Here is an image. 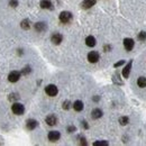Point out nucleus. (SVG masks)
Segmentation results:
<instances>
[{
    "label": "nucleus",
    "instance_id": "obj_2",
    "mask_svg": "<svg viewBox=\"0 0 146 146\" xmlns=\"http://www.w3.org/2000/svg\"><path fill=\"white\" fill-rule=\"evenodd\" d=\"M71 19H72V15H71V13H69V11H62V13L60 14V20H61L62 23H64V24L69 23Z\"/></svg>",
    "mask_w": 146,
    "mask_h": 146
},
{
    "label": "nucleus",
    "instance_id": "obj_27",
    "mask_svg": "<svg viewBox=\"0 0 146 146\" xmlns=\"http://www.w3.org/2000/svg\"><path fill=\"white\" fill-rule=\"evenodd\" d=\"M68 130H69V133H72L73 130H75V128L72 127V126H71V127H69V128H68Z\"/></svg>",
    "mask_w": 146,
    "mask_h": 146
},
{
    "label": "nucleus",
    "instance_id": "obj_11",
    "mask_svg": "<svg viewBox=\"0 0 146 146\" xmlns=\"http://www.w3.org/2000/svg\"><path fill=\"white\" fill-rule=\"evenodd\" d=\"M131 64H133V62L130 61L127 65L124 68V70H123V76L124 78H128L129 76V72H130V69H131Z\"/></svg>",
    "mask_w": 146,
    "mask_h": 146
},
{
    "label": "nucleus",
    "instance_id": "obj_4",
    "mask_svg": "<svg viewBox=\"0 0 146 146\" xmlns=\"http://www.w3.org/2000/svg\"><path fill=\"white\" fill-rule=\"evenodd\" d=\"M19 78H20V72H18V71H13L8 75V80L10 82H17L19 80Z\"/></svg>",
    "mask_w": 146,
    "mask_h": 146
},
{
    "label": "nucleus",
    "instance_id": "obj_19",
    "mask_svg": "<svg viewBox=\"0 0 146 146\" xmlns=\"http://www.w3.org/2000/svg\"><path fill=\"white\" fill-rule=\"evenodd\" d=\"M21 27H23L24 29H28V28L31 27V25H29V20H27V19L23 20V21H21Z\"/></svg>",
    "mask_w": 146,
    "mask_h": 146
},
{
    "label": "nucleus",
    "instance_id": "obj_6",
    "mask_svg": "<svg viewBox=\"0 0 146 146\" xmlns=\"http://www.w3.org/2000/svg\"><path fill=\"white\" fill-rule=\"evenodd\" d=\"M88 60H89L90 63H96V62L99 61V54H98L97 52L92 51V52H90V53L88 54Z\"/></svg>",
    "mask_w": 146,
    "mask_h": 146
},
{
    "label": "nucleus",
    "instance_id": "obj_10",
    "mask_svg": "<svg viewBox=\"0 0 146 146\" xmlns=\"http://www.w3.org/2000/svg\"><path fill=\"white\" fill-rule=\"evenodd\" d=\"M37 126V121L36 120H34V119H28L27 120V124H26V127L28 128L29 130H33V129H35Z\"/></svg>",
    "mask_w": 146,
    "mask_h": 146
},
{
    "label": "nucleus",
    "instance_id": "obj_20",
    "mask_svg": "<svg viewBox=\"0 0 146 146\" xmlns=\"http://www.w3.org/2000/svg\"><path fill=\"white\" fill-rule=\"evenodd\" d=\"M119 123H120V125H127L128 118L127 117H120L119 118Z\"/></svg>",
    "mask_w": 146,
    "mask_h": 146
},
{
    "label": "nucleus",
    "instance_id": "obj_18",
    "mask_svg": "<svg viewBox=\"0 0 146 146\" xmlns=\"http://www.w3.org/2000/svg\"><path fill=\"white\" fill-rule=\"evenodd\" d=\"M137 84H138V87H141V88H145L146 87V78H144V76L138 78V80H137Z\"/></svg>",
    "mask_w": 146,
    "mask_h": 146
},
{
    "label": "nucleus",
    "instance_id": "obj_25",
    "mask_svg": "<svg viewBox=\"0 0 146 146\" xmlns=\"http://www.w3.org/2000/svg\"><path fill=\"white\" fill-rule=\"evenodd\" d=\"M31 72V68H29V66H26V68H25V69H24V70H23V74H27V73H29Z\"/></svg>",
    "mask_w": 146,
    "mask_h": 146
},
{
    "label": "nucleus",
    "instance_id": "obj_5",
    "mask_svg": "<svg viewBox=\"0 0 146 146\" xmlns=\"http://www.w3.org/2000/svg\"><path fill=\"white\" fill-rule=\"evenodd\" d=\"M60 137H61V134H60L57 130H52V131L48 133V139H50L51 142H56V141H58Z\"/></svg>",
    "mask_w": 146,
    "mask_h": 146
},
{
    "label": "nucleus",
    "instance_id": "obj_22",
    "mask_svg": "<svg viewBox=\"0 0 146 146\" xmlns=\"http://www.w3.org/2000/svg\"><path fill=\"white\" fill-rule=\"evenodd\" d=\"M138 38H139V39H142V40H145V39H146V33H144V32L139 33V35H138Z\"/></svg>",
    "mask_w": 146,
    "mask_h": 146
},
{
    "label": "nucleus",
    "instance_id": "obj_26",
    "mask_svg": "<svg viewBox=\"0 0 146 146\" xmlns=\"http://www.w3.org/2000/svg\"><path fill=\"white\" fill-rule=\"evenodd\" d=\"M121 64H124V61H120V62H118V63H116V64H115V68H118V66H120Z\"/></svg>",
    "mask_w": 146,
    "mask_h": 146
},
{
    "label": "nucleus",
    "instance_id": "obj_17",
    "mask_svg": "<svg viewBox=\"0 0 146 146\" xmlns=\"http://www.w3.org/2000/svg\"><path fill=\"white\" fill-rule=\"evenodd\" d=\"M96 3V0H84L83 2H82V7L83 8H91L92 6Z\"/></svg>",
    "mask_w": 146,
    "mask_h": 146
},
{
    "label": "nucleus",
    "instance_id": "obj_16",
    "mask_svg": "<svg viewBox=\"0 0 146 146\" xmlns=\"http://www.w3.org/2000/svg\"><path fill=\"white\" fill-rule=\"evenodd\" d=\"M35 29L37 32H44L46 29V24L45 23H37V24H35Z\"/></svg>",
    "mask_w": 146,
    "mask_h": 146
},
{
    "label": "nucleus",
    "instance_id": "obj_12",
    "mask_svg": "<svg viewBox=\"0 0 146 146\" xmlns=\"http://www.w3.org/2000/svg\"><path fill=\"white\" fill-rule=\"evenodd\" d=\"M40 7L43 9H52V2L50 0H42L40 1Z\"/></svg>",
    "mask_w": 146,
    "mask_h": 146
},
{
    "label": "nucleus",
    "instance_id": "obj_1",
    "mask_svg": "<svg viewBox=\"0 0 146 146\" xmlns=\"http://www.w3.org/2000/svg\"><path fill=\"white\" fill-rule=\"evenodd\" d=\"M11 110H13V112H14L15 115H23V113H24V111H25V108H24V106H23L21 104L16 102V104H14V105H13Z\"/></svg>",
    "mask_w": 146,
    "mask_h": 146
},
{
    "label": "nucleus",
    "instance_id": "obj_15",
    "mask_svg": "<svg viewBox=\"0 0 146 146\" xmlns=\"http://www.w3.org/2000/svg\"><path fill=\"white\" fill-rule=\"evenodd\" d=\"M73 108H74L75 111H81V110L83 109V102L80 101V100H76L74 102V105H73Z\"/></svg>",
    "mask_w": 146,
    "mask_h": 146
},
{
    "label": "nucleus",
    "instance_id": "obj_24",
    "mask_svg": "<svg viewBox=\"0 0 146 146\" xmlns=\"http://www.w3.org/2000/svg\"><path fill=\"white\" fill-rule=\"evenodd\" d=\"M93 145H108V143L106 141H104V142H96V143H93Z\"/></svg>",
    "mask_w": 146,
    "mask_h": 146
},
{
    "label": "nucleus",
    "instance_id": "obj_3",
    "mask_svg": "<svg viewBox=\"0 0 146 146\" xmlns=\"http://www.w3.org/2000/svg\"><path fill=\"white\" fill-rule=\"evenodd\" d=\"M45 92H46V94H48L51 97H54V96L57 94V88L55 87L54 84H50V86H47L45 88Z\"/></svg>",
    "mask_w": 146,
    "mask_h": 146
},
{
    "label": "nucleus",
    "instance_id": "obj_23",
    "mask_svg": "<svg viewBox=\"0 0 146 146\" xmlns=\"http://www.w3.org/2000/svg\"><path fill=\"white\" fill-rule=\"evenodd\" d=\"M70 105H71L70 101L66 100V101H64V104H63V108H64V109H69V108H70Z\"/></svg>",
    "mask_w": 146,
    "mask_h": 146
},
{
    "label": "nucleus",
    "instance_id": "obj_7",
    "mask_svg": "<svg viewBox=\"0 0 146 146\" xmlns=\"http://www.w3.org/2000/svg\"><path fill=\"white\" fill-rule=\"evenodd\" d=\"M124 46H125L126 51H131L134 47V40L131 38H126L124 40Z\"/></svg>",
    "mask_w": 146,
    "mask_h": 146
},
{
    "label": "nucleus",
    "instance_id": "obj_9",
    "mask_svg": "<svg viewBox=\"0 0 146 146\" xmlns=\"http://www.w3.org/2000/svg\"><path fill=\"white\" fill-rule=\"evenodd\" d=\"M51 40H52L54 44H60V43L62 42V35L58 34V33H55V34H53L52 37H51Z\"/></svg>",
    "mask_w": 146,
    "mask_h": 146
},
{
    "label": "nucleus",
    "instance_id": "obj_8",
    "mask_svg": "<svg viewBox=\"0 0 146 146\" xmlns=\"http://www.w3.org/2000/svg\"><path fill=\"white\" fill-rule=\"evenodd\" d=\"M56 121H57V119H56V117H55L54 115H50V116L46 117V123L50 126H54L55 124H56Z\"/></svg>",
    "mask_w": 146,
    "mask_h": 146
},
{
    "label": "nucleus",
    "instance_id": "obj_21",
    "mask_svg": "<svg viewBox=\"0 0 146 146\" xmlns=\"http://www.w3.org/2000/svg\"><path fill=\"white\" fill-rule=\"evenodd\" d=\"M9 5H10L11 7H17V6H18V1H17V0H10V1H9Z\"/></svg>",
    "mask_w": 146,
    "mask_h": 146
},
{
    "label": "nucleus",
    "instance_id": "obj_13",
    "mask_svg": "<svg viewBox=\"0 0 146 146\" xmlns=\"http://www.w3.org/2000/svg\"><path fill=\"white\" fill-rule=\"evenodd\" d=\"M102 116V111L100 109H93L91 112V117L93 118V119H98V118H100Z\"/></svg>",
    "mask_w": 146,
    "mask_h": 146
},
{
    "label": "nucleus",
    "instance_id": "obj_14",
    "mask_svg": "<svg viewBox=\"0 0 146 146\" xmlns=\"http://www.w3.org/2000/svg\"><path fill=\"white\" fill-rule=\"evenodd\" d=\"M86 44L89 46V47H93L96 45V39L93 36H88L86 38Z\"/></svg>",
    "mask_w": 146,
    "mask_h": 146
}]
</instances>
